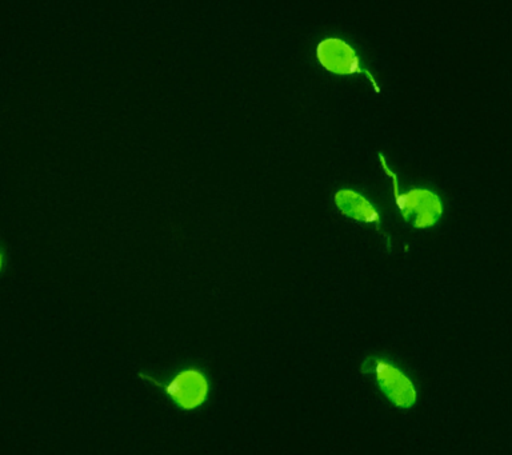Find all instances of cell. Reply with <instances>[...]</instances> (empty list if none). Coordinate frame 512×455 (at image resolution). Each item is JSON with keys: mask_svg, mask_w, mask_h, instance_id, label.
Wrapping results in <instances>:
<instances>
[{"mask_svg": "<svg viewBox=\"0 0 512 455\" xmlns=\"http://www.w3.org/2000/svg\"><path fill=\"white\" fill-rule=\"evenodd\" d=\"M147 382L160 387L172 405L183 413H191L206 406L211 395V381L207 371L199 366H184L167 381L159 382L150 375L139 374Z\"/></svg>", "mask_w": 512, "mask_h": 455, "instance_id": "cell-1", "label": "cell"}, {"mask_svg": "<svg viewBox=\"0 0 512 455\" xmlns=\"http://www.w3.org/2000/svg\"><path fill=\"white\" fill-rule=\"evenodd\" d=\"M380 165L384 173L391 178L394 187L395 205L398 207L404 221L411 223L415 229H430L438 223L443 214L442 202L438 194L427 189H411L400 193L398 177L387 165L383 154H379Z\"/></svg>", "mask_w": 512, "mask_h": 455, "instance_id": "cell-2", "label": "cell"}, {"mask_svg": "<svg viewBox=\"0 0 512 455\" xmlns=\"http://www.w3.org/2000/svg\"><path fill=\"white\" fill-rule=\"evenodd\" d=\"M316 59L328 73L338 77H351V75L366 77L376 93L379 94L382 91L374 75L364 69L362 59L354 47L342 38L331 37L320 41L316 46Z\"/></svg>", "mask_w": 512, "mask_h": 455, "instance_id": "cell-3", "label": "cell"}, {"mask_svg": "<svg viewBox=\"0 0 512 455\" xmlns=\"http://www.w3.org/2000/svg\"><path fill=\"white\" fill-rule=\"evenodd\" d=\"M363 371L374 375L380 390L395 406L410 409L415 405L418 393L414 383L398 367L383 359H367Z\"/></svg>", "mask_w": 512, "mask_h": 455, "instance_id": "cell-4", "label": "cell"}, {"mask_svg": "<svg viewBox=\"0 0 512 455\" xmlns=\"http://www.w3.org/2000/svg\"><path fill=\"white\" fill-rule=\"evenodd\" d=\"M335 205L340 213L347 215L359 223H375L379 225L380 217L378 210L363 195L354 190L342 189L336 191Z\"/></svg>", "mask_w": 512, "mask_h": 455, "instance_id": "cell-5", "label": "cell"}]
</instances>
